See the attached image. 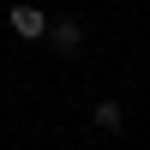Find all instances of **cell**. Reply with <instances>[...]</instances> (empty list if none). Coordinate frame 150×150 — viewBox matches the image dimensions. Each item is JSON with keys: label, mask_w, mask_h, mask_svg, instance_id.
Masks as SVG:
<instances>
[{"label": "cell", "mask_w": 150, "mask_h": 150, "mask_svg": "<svg viewBox=\"0 0 150 150\" xmlns=\"http://www.w3.org/2000/svg\"><path fill=\"white\" fill-rule=\"evenodd\" d=\"M6 24H12V36H24V42L48 36V18H42L36 6H12V12H6Z\"/></svg>", "instance_id": "cell-1"}, {"label": "cell", "mask_w": 150, "mask_h": 150, "mask_svg": "<svg viewBox=\"0 0 150 150\" xmlns=\"http://www.w3.org/2000/svg\"><path fill=\"white\" fill-rule=\"evenodd\" d=\"M96 126H102V132H120V126H126V108H120V102H96Z\"/></svg>", "instance_id": "cell-3"}, {"label": "cell", "mask_w": 150, "mask_h": 150, "mask_svg": "<svg viewBox=\"0 0 150 150\" xmlns=\"http://www.w3.org/2000/svg\"><path fill=\"white\" fill-rule=\"evenodd\" d=\"M48 36H54V48H60V54H78V48H84V30H78V24H54Z\"/></svg>", "instance_id": "cell-2"}]
</instances>
